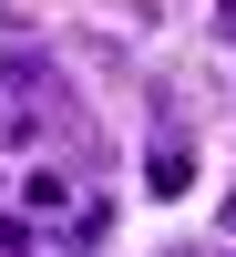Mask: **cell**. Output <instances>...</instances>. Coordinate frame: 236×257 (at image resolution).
Returning a JSON list of instances; mask_svg holds the SVG:
<instances>
[{
	"instance_id": "52a82bcc",
	"label": "cell",
	"mask_w": 236,
	"mask_h": 257,
	"mask_svg": "<svg viewBox=\"0 0 236 257\" xmlns=\"http://www.w3.org/2000/svg\"><path fill=\"white\" fill-rule=\"evenodd\" d=\"M175 257H205V247H175Z\"/></svg>"
},
{
	"instance_id": "277c9868",
	"label": "cell",
	"mask_w": 236,
	"mask_h": 257,
	"mask_svg": "<svg viewBox=\"0 0 236 257\" xmlns=\"http://www.w3.org/2000/svg\"><path fill=\"white\" fill-rule=\"evenodd\" d=\"M0 257H31V226L21 216H0Z\"/></svg>"
},
{
	"instance_id": "8992f818",
	"label": "cell",
	"mask_w": 236,
	"mask_h": 257,
	"mask_svg": "<svg viewBox=\"0 0 236 257\" xmlns=\"http://www.w3.org/2000/svg\"><path fill=\"white\" fill-rule=\"evenodd\" d=\"M226 226H236V196H226Z\"/></svg>"
},
{
	"instance_id": "6da1fadb",
	"label": "cell",
	"mask_w": 236,
	"mask_h": 257,
	"mask_svg": "<svg viewBox=\"0 0 236 257\" xmlns=\"http://www.w3.org/2000/svg\"><path fill=\"white\" fill-rule=\"evenodd\" d=\"M185 185H195V134H185V123H175V103L154 93V144H144V196H164V206H175Z\"/></svg>"
},
{
	"instance_id": "5b68a950",
	"label": "cell",
	"mask_w": 236,
	"mask_h": 257,
	"mask_svg": "<svg viewBox=\"0 0 236 257\" xmlns=\"http://www.w3.org/2000/svg\"><path fill=\"white\" fill-rule=\"evenodd\" d=\"M0 144H31V134H21V113H11V93H0Z\"/></svg>"
},
{
	"instance_id": "3957f363",
	"label": "cell",
	"mask_w": 236,
	"mask_h": 257,
	"mask_svg": "<svg viewBox=\"0 0 236 257\" xmlns=\"http://www.w3.org/2000/svg\"><path fill=\"white\" fill-rule=\"evenodd\" d=\"M21 206H31V216H62V206H72V175H62V165H31V175H21Z\"/></svg>"
},
{
	"instance_id": "7a4b0ae2",
	"label": "cell",
	"mask_w": 236,
	"mask_h": 257,
	"mask_svg": "<svg viewBox=\"0 0 236 257\" xmlns=\"http://www.w3.org/2000/svg\"><path fill=\"white\" fill-rule=\"evenodd\" d=\"M0 93H11L21 134H41V123H62V113H72V103L52 93V62H41V52H0Z\"/></svg>"
}]
</instances>
